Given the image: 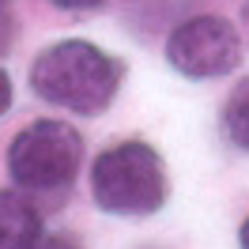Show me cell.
<instances>
[{"instance_id":"4","label":"cell","mask_w":249,"mask_h":249,"mask_svg":"<svg viewBox=\"0 0 249 249\" xmlns=\"http://www.w3.org/2000/svg\"><path fill=\"white\" fill-rule=\"evenodd\" d=\"M242 31L223 16H193L178 23L166 38V64L178 76L204 83V79L231 76L242 64Z\"/></svg>"},{"instance_id":"10","label":"cell","mask_w":249,"mask_h":249,"mask_svg":"<svg viewBox=\"0 0 249 249\" xmlns=\"http://www.w3.org/2000/svg\"><path fill=\"white\" fill-rule=\"evenodd\" d=\"M12 109V79H8V72L0 68V117Z\"/></svg>"},{"instance_id":"5","label":"cell","mask_w":249,"mask_h":249,"mask_svg":"<svg viewBox=\"0 0 249 249\" xmlns=\"http://www.w3.org/2000/svg\"><path fill=\"white\" fill-rule=\"evenodd\" d=\"M42 212L19 189H0V249H34L42 242Z\"/></svg>"},{"instance_id":"9","label":"cell","mask_w":249,"mask_h":249,"mask_svg":"<svg viewBox=\"0 0 249 249\" xmlns=\"http://www.w3.org/2000/svg\"><path fill=\"white\" fill-rule=\"evenodd\" d=\"M34 249H83V246H79V238H72V234H46Z\"/></svg>"},{"instance_id":"1","label":"cell","mask_w":249,"mask_h":249,"mask_svg":"<svg viewBox=\"0 0 249 249\" xmlns=\"http://www.w3.org/2000/svg\"><path fill=\"white\" fill-rule=\"evenodd\" d=\"M31 91L79 117H98L113 106L124 83V61L87 38H61L31 61Z\"/></svg>"},{"instance_id":"7","label":"cell","mask_w":249,"mask_h":249,"mask_svg":"<svg viewBox=\"0 0 249 249\" xmlns=\"http://www.w3.org/2000/svg\"><path fill=\"white\" fill-rule=\"evenodd\" d=\"M16 38H19V23H16V16L0 4V57H4V53H12Z\"/></svg>"},{"instance_id":"8","label":"cell","mask_w":249,"mask_h":249,"mask_svg":"<svg viewBox=\"0 0 249 249\" xmlns=\"http://www.w3.org/2000/svg\"><path fill=\"white\" fill-rule=\"evenodd\" d=\"M53 8H61V12H72V16H79V12H98L102 4H109V0H49Z\"/></svg>"},{"instance_id":"13","label":"cell","mask_w":249,"mask_h":249,"mask_svg":"<svg viewBox=\"0 0 249 249\" xmlns=\"http://www.w3.org/2000/svg\"><path fill=\"white\" fill-rule=\"evenodd\" d=\"M0 4H8V0H0Z\"/></svg>"},{"instance_id":"6","label":"cell","mask_w":249,"mask_h":249,"mask_svg":"<svg viewBox=\"0 0 249 249\" xmlns=\"http://www.w3.org/2000/svg\"><path fill=\"white\" fill-rule=\"evenodd\" d=\"M223 136L234 143V147H242L249 151V76L227 94V102H223Z\"/></svg>"},{"instance_id":"2","label":"cell","mask_w":249,"mask_h":249,"mask_svg":"<svg viewBox=\"0 0 249 249\" xmlns=\"http://www.w3.org/2000/svg\"><path fill=\"white\" fill-rule=\"evenodd\" d=\"M170 196L166 162L147 140H121L98 151L91 162V200L106 215H155Z\"/></svg>"},{"instance_id":"11","label":"cell","mask_w":249,"mask_h":249,"mask_svg":"<svg viewBox=\"0 0 249 249\" xmlns=\"http://www.w3.org/2000/svg\"><path fill=\"white\" fill-rule=\"evenodd\" d=\"M238 246H242V249H249V215H246V223L238 227Z\"/></svg>"},{"instance_id":"12","label":"cell","mask_w":249,"mask_h":249,"mask_svg":"<svg viewBox=\"0 0 249 249\" xmlns=\"http://www.w3.org/2000/svg\"><path fill=\"white\" fill-rule=\"evenodd\" d=\"M242 19H246V42H249V0H246V8H242Z\"/></svg>"},{"instance_id":"3","label":"cell","mask_w":249,"mask_h":249,"mask_svg":"<svg viewBox=\"0 0 249 249\" xmlns=\"http://www.w3.org/2000/svg\"><path fill=\"white\" fill-rule=\"evenodd\" d=\"M83 166V136L68 121L38 117L8 143V174L27 196H61Z\"/></svg>"}]
</instances>
